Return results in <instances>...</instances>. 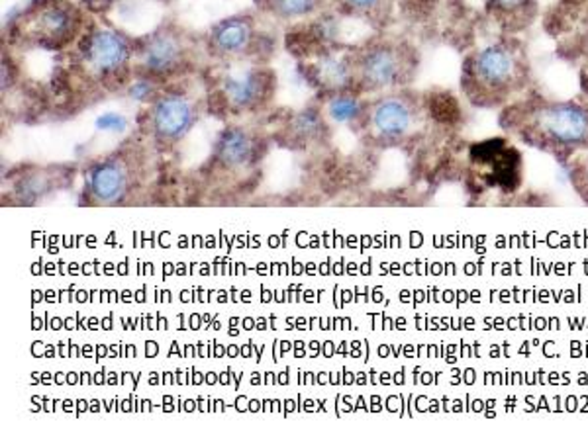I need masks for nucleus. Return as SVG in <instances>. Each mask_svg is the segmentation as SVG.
I'll return each instance as SVG.
<instances>
[{"label":"nucleus","instance_id":"1","mask_svg":"<svg viewBox=\"0 0 588 438\" xmlns=\"http://www.w3.org/2000/svg\"><path fill=\"white\" fill-rule=\"evenodd\" d=\"M508 128L516 130L529 143L559 151L588 149V106L581 103L521 104L508 112Z\"/></svg>","mask_w":588,"mask_h":438},{"label":"nucleus","instance_id":"2","mask_svg":"<svg viewBox=\"0 0 588 438\" xmlns=\"http://www.w3.org/2000/svg\"><path fill=\"white\" fill-rule=\"evenodd\" d=\"M526 83V63L510 43H494L473 53L463 67V88L479 106L501 104Z\"/></svg>","mask_w":588,"mask_h":438},{"label":"nucleus","instance_id":"3","mask_svg":"<svg viewBox=\"0 0 588 438\" xmlns=\"http://www.w3.org/2000/svg\"><path fill=\"white\" fill-rule=\"evenodd\" d=\"M359 81L369 91H381L401 85L412 69L408 51L401 46H375L369 48L359 59Z\"/></svg>","mask_w":588,"mask_h":438},{"label":"nucleus","instance_id":"4","mask_svg":"<svg viewBox=\"0 0 588 438\" xmlns=\"http://www.w3.org/2000/svg\"><path fill=\"white\" fill-rule=\"evenodd\" d=\"M416 123V108L406 96H384L371 106L369 126L376 138L396 141L408 136Z\"/></svg>","mask_w":588,"mask_h":438},{"label":"nucleus","instance_id":"5","mask_svg":"<svg viewBox=\"0 0 588 438\" xmlns=\"http://www.w3.org/2000/svg\"><path fill=\"white\" fill-rule=\"evenodd\" d=\"M130 43L113 30H96L86 40L85 61L98 75L108 76L124 69L130 61Z\"/></svg>","mask_w":588,"mask_h":438},{"label":"nucleus","instance_id":"6","mask_svg":"<svg viewBox=\"0 0 588 438\" xmlns=\"http://www.w3.org/2000/svg\"><path fill=\"white\" fill-rule=\"evenodd\" d=\"M194 123V106L181 94H165L151 108L153 131L165 141L181 139Z\"/></svg>","mask_w":588,"mask_h":438},{"label":"nucleus","instance_id":"7","mask_svg":"<svg viewBox=\"0 0 588 438\" xmlns=\"http://www.w3.org/2000/svg\"><path fill=\"white\" fill-rule=\"evenodd\" d=\"M183 59V46L173 31H159L141 48V65L153 75L171 73Z\"/></svg>","mask_w":588,"mask_h":438},{"label":"nucleus","instance_id":"8","mask_svg":"<svg viewBox=\"0 0 588 438\" xmlns=\"http://www.w3.org/2000/svg\"><path fill=\"white\" fill-rule=\"evenodd\" d=\"M269 76L258 69H248L238 75H230L224 81V94L228 103L238 110L258 106L267 96Z\"/></svg>","mask_w":588,"mask_h":438},{"label":"nucleus","instance_id":"9","mask_svg":"<svg viewBox=\"0 0 588 438\" xmlns=\"http://www.w3.org/2000/svg\"><path fill=\"white\" fill-rule=\"evenodd\" d=\"M88 188L93 196L104 204H114L126 194L128 173L118 161H104L96 165L88 176Z\"/></svg>","mask_w":588,"mask_h":438},{"label":"nucleus","instance_id":"10","mask_svg":"<svg viewBox=\"0 0 588 438\" xmlns=\"http://www.w3.org/2000/svg\"><path fill=\"white\" fill-rule=\"evenodd\" d=\"M251 36L253 28L248 18H230L213 30V46L218 53L238 55L249 48Z\"/></svg>","mask_w":588,"mask_h":438},{"label":"nucleus","instance_id":"11","mask_svg":"<svg viewBox=\"0 0 588 438\" xmlns=\"http://www.w3.org/2000/svg\"><path fill=\"white\" fill-rule=\"evenodd\" d=\"M218 159L226 166H240L249 161L253 153V141L248 131L240 128H231L222 133L218 139Z\"/></svg>","mask_w":588,"mask_h":438},{"label":"nucleus","instance_id":"12","mask_svg":"<svg viewBox=\"0 0 588 438\" xmlns=\"http://www.w3.org/2000/svg\"><path fill=\"white\" fill-rule=\"evenodd\" d=\"M73 24V14L69 8L50 4L40 10L36 16V33L41 40L48 41H58L65 40Z\"/></svg>","mask_w":588,"mask_h":438},{"label":"nucleus","instance_id":"13","mask_svg":"<svg viewBox=\"0 0 588 438\" xmlns=\"http://www.w3.org/2000/svg\"><path fill=\"white\" fill-rule=\"evenodd\" d=\"M318 75L320 81L328 86H343L351 78L349 65L338 58H326L321 61L318 67Z\"/></svg>","mask_w":588,"mask_h":438},{"label":"nucleus","instance_id":"14","mask_svg":"<svg viewBox=\"0 0 588 438\" xmlns=\"http://www.w3.org/2000/svg\"><path fill=\"white\" fill-rule=\"evenodd\" d=\"M273 14L281 18L306 16L316 8L318 0H263Z\"/></svg>","mask_w":588,"mask_h":438},{"label":"nucleus","instance_id":"15","mask_svg":"<svg viewBox=\"0 0 588 438\" xmlns=\"http://www.w3.org/2000/svg\"><path fill=\"white\" fill-rule=\"evenodd\" d=\"M359 112H361L359 100L355 96H349V94L334 96L328 104V114L331 116V120L341 121V123L355 120L359 116Z\"/></svg>","mask_w":588,"mask_h":438},{"label":"nucleus","instance_id":"16","mask_svg":"<svg viewBox=\"0 0 588 438\" xmlns=\"http://www.w3.org/2000/svg\"><path fill=\"white\" fill-rule=\"evenodd\" d=\"M391 3V0H343V4H348L353 13L359 14H375Z\"/></svg>","mask_w":588,"mask_h":438},{"label":"nucleus","instance_id":"17","mask_svg":"<svg viewBox=\"0 0 588 438\" xmlns=\"http://www.w3.org/2000/svg\"><path fill=\"white\" fill-rule=\"evenodd\" d=\"M494 4L496 13H501L504 16H516L529 6V0H491Z\"/></svg>","mask_w":588,"mask_h":438},{"label":"nucleus","instance_id":"18","mask_svg":"<svg viewBox=\"0 0 588 438\" xmlns=\"http://www.w3.org/2000/svg\"><path fill=\"white\" fill-rule=\"evenodd\" d=\"M96 126L98 130H104V131H122L126 128V120L120 114L110 112V114H104L96 120Z\"/></svg>","mask_w":588,"mask_h":438},{"label":"nucleus","instance_id":"19","mask_svg":"<svg viewBox=\"0 0 588 438\" xmlns=\"http://www.w3.org/2000/svg\"><path fill=\"white\" fill-rule=\"evenodd\" d=\"M574 184L579 188V192L588 201V159H584L579 168L574 171Z\"/></svg>","mask_w":588,"mask_h":438},{"label":"nucleus","instance_id":"20","mask_svg":"<svg viewBox=\"0 0 588 438\" xmlns=\"http://www.w3.org/2000/svg\"><path fill=\"white\" fill-rule=\"evenodd\" d=\"M149 93H151V85H149L148 81H140V83H136L134 86H131V91H130V94L134 96V98H138V100L148 98Z\"/></svg>","mask_w":588,"mask_h":438},{"label":"nucleus","instance_id":"21","mask_svg":"<svg viewBox=\"0 0 588 438\" xmlns=\"http://www.w3.org/2000/svg\"><path fill=\"white\" fill-rule=\"evenodd\" d=\"M86 3L93 4V6H103V4L108 3V0H86Z\"/></svg>","mask_w":588,"mask_h":438},{"label":"nucleus","instance_id":"22","mask_svg":"<svg viewBox=\"0 0 588 438\" xmlns=\"http://www.w3.org/2000/svg\"><path fill=\"white\" fill-rule=\"evenodd\" d=\"M584 86H586V91H588V78H584Z\"/></svg>","mask_w":588,"mask_h":438}]
</instances>
